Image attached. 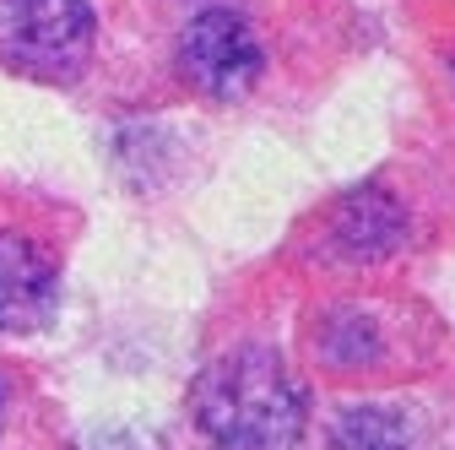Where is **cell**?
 <instances>
[{
  "label": "cell",
  "instance_id": "cell-2",
  "mask_svg": "<svg viewBox=\"0 0 455 450\" xmlns=\"http://www.w3.org/2000/svg\"><path fill=\"white\" fill-rule=\"evenodd\" d=\"M92 33L87 0H0V66L28 82H76Z\"/></svg>",
  "mask_w": 455,
  "mask_h": 450
},
{
  "label": "cell",
  "instance_id": "cell-5",
  "mask_svg": "<svg viewBox=\"0 0 455 450\" xmlns=\"http://www.w3.org/2000/svg\"><path fill=\"white\" fill-rule=\"evenodd\" d=\"M331 450H412V434L395 413L379 407H353L331 429Z\"/></svg>",
  "mask_w": 455,
  "mask_h": 450
},
{
  "label": "cell",
  "instance_id": "cell-6",
  "mask_svg": "<svg viewBox=\"0 0 455 450\" xmlns=\"http://www.w3.org/2000/svg\"><path fill=\"white\" fill-rule=\"evenodd\" d=\"M0 407H6V390H0Z\"/></svg>",
  "mask_w": 455,
  "mask_h": 450
},
{
  "label": "cell",
  "instance_id": "cell-1",
  "mask_svg": "<svg viewBox=\"0 0 455 450\" xmlns=\"http://www.w3.org/2000/svg\"><path fill=\"white\" fill-rule=\"evenodd\" d=\"M190 407L217 450H293L304 434L299 380L266 348H239L206 364Z\"/></svg>",
  "mask_w": 455,
  "mask_h": 450
},
{
  "label": "cell",
  "instance_id": "cell-4",
  "mask_svg": "<svg viewBox=\"0 0 455 450\" xmlns=\"http://www.w3.org/2000/svg\"><path fill=\"white\" fill-rule=\"evenodd\" d=\"M60 309V277L33 239L0 234V331H38Z\"/></svg>",
  "mask_w": 455,
  "mask_h": 450
},
{
  "label": "cell",
  "instance_id": "cell-3",
  "mask_svg": "<svg viewBox=\"0 0 455 450\" xmlns=\"http://www.w3.org/2000/svg\"><path fill=\"white\" fill-rule=\"evenodd\" d=\"M260 66H266L260 60V38L250 33V22L239 12L212 6L180 38V71L206 98H222V103L228 98H244L260 82Z\"/></svg>",
  "mask_w": 455,
  "mask_h": 450
}]
</instances>
